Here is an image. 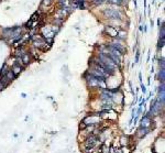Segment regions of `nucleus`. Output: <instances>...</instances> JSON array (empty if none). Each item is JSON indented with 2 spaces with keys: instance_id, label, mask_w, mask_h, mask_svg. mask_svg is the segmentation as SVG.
<instances>
[{
  "instance_id": "nucleus-7",
  "label": "nucleus",
  "mask_w": 165,
  "mask_h": 153,
  "mask_svg": "<svg viewBox=\"0 0 165 153\" xmlns=\"http://www.w3.org/2000/svg\"><path fill=\"white\" fill-rule=\"evenodd\" d=\"M142 90H143V93H145V87H144V85H142Z\"/></svg>"
},
{
  "instance_id": "nucleus-3",
  "label": "nucleus",
  "mask_w": 165,
  "mask_h": 153,
  "mask_svg": "<svg viewBox=\"0 0 165 153\" xmlns=\"http://www.w3.org/2000/svg\"><path fill=\"white\" fill-rule=\"evenodd\" d=\"M129 140H130L129 137H127V136L121 137V138H120V144H121V146H127V145H129V143H130Z\"/></svg>"
},
{
  "instance_id": "nucleus-6",
  "label": "nucleus",
  "mask_w": 165,
  "mask_h": 153,
  "mask_svg": "<svg viewBox=\"0 0 165 153\" xmlns=\"http://www.w3.org/2000/svg\"><path fill=\"white\" fill-rule=\"evenodd\" d=\"M79 128H81V129H85V128H87V126H86V123H85V122H82V123H81V126H79Z\"/></svg>"
},
{
  "instance_id": "nucleus-5",
  "label": "nucleus",
  "mask_w": 165,
  "mask_h": 153,
  "mask_svg": "<svg viewBox=\"0 0 165 153\" xmlns=\"http://www.w3.org/2000/svg\"><path fill=\"white\" fill-rule=\"evenodd\" d=\"M22 61L24 62L25 64H28V63H29V61H30V59H29V55H28V54H25L24 56H23V59H22Z\"/></svg>"
},
{
  "instance_id": "nucleus-4",
  "label": "nucleus",
  "mask_w": 165,
  "mask_h": 153,
  "mask_svg": "<svg viewBox=\"0 0 165 153\" xmlns=\"http://www.w3.org/2000/svg\"><path fill=\"white\" fill-rule=\"evenodd\" d=\"M99 151H100V153H109L110 148H109L108 144H106V143H102V144H101V148L99 149Z\"/></svg>"
},
{
  "instance_id": "nucleus-2",
  "label": "nucleus",
  "mask_w": 165,
  "mask_h": 153,
  "mask_svg": "<svg viewBox=\"0 0 165 153\" xmlns=\"http://www.w3.org/2000/svg\"><path fill=\"white\" fill-rule=\"evenodd\" d=\"M22 69H23V68H22V67H21V66H20V64H19L18 62H16V64H15V65L12 66V68H11L12 73L15 74V76H16L18 74H20V73L22 72Z\"/></svg>"
},
{
  "instance_id": "nucleus-1",
  "label": "nucleus",
  "mask_w": 165,
  "mask_h": 153,
  "mask_svg": "<svg viewBox=\"0 0 165 153\" xmlns=\"http://www.w3.org/2000/svg\"><path fill=\"white\" fill-rule=\"evenodd\" d=\"M148 131H150V129H148V128L141 127L140 129L137 131V136L139 137V138H143V137H145L147 135H148Z\"/></svg>"
}]
</instances>
